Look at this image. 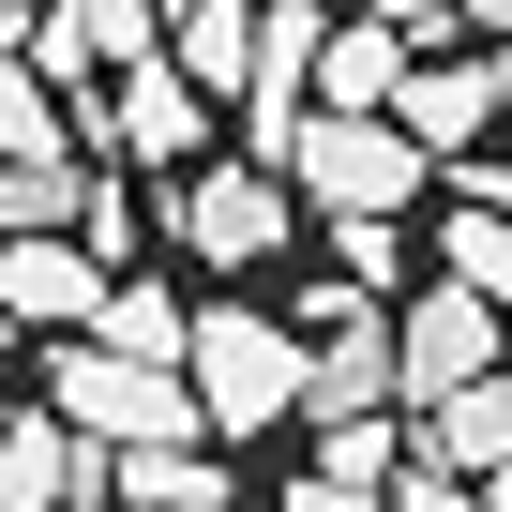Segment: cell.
I'll return each instance as SVG.
<instances>
[{"instance_id": "obj_2", "label": "cell", "mask_w": 512, "mask_h": 512, "mask_svg": "<svg viewBox=\"0 0 512 512\" xmlns=\"http://www.w3.org/2000/svg\"><path fill=\"white\" fill-rule=\"evenodd\" d=\"M317 226H362V211H407L422 196V151H407V121H377V106H302V136H287V166H272Z\"/></svg>"}, {"instance_id": "obj_16", "label": "cell", "mask_w": 512, "mask_h": 512, "mask_svg": "<svg viewBox=\"0 0 512 512\" xmlns=\"http://www.w3.org/2000/svg\"><path fill=\"white\" fill-rule=\"evenodd\" d=\"M392 76H407V31H392V16L317 31V106H392Z\"/></svg>"}, {"instance_id": "obj_9", "label": "cell", "mask_w": 512, "mask_h": 512, "mask_svg": "<svg viewBox=\"0 0 512 512\" xmlns=\"http://www.w3.org/2000/svg\"><path fill=\"white\" fill-rule=\"evenodd\" d=\"M377 121H407V151H422V166H437V151H482V136H497V91H482V46H467V61H407Z\"/></svg>"}, {"instance_id": "obj_21", "label": "cell", "mask_w": 512, "mask_h": 512, "mask_svg": "<svg viewBox=\"0 0 512 512\" xmlns=\"http://www.w3.org/2000/svg\"><path fill=\"white\" fill-rule=\"evenodd\" d=\"M332 272H347V287H392V272H407V211H362V226H332Z\"/></svg>"}, {"instance_id": "obj_4", "label": "cell", "mask_w": 512, "mask_h": 512, "mask_svg": "<svg viewBox=\"0 0 512 512\" xmlns=\"http://www.w3.org/2000/svg\"><path fill=\"white\" fill-rule=\"evenodd\" d=\"M46 407H61L91 452L196 437V392H181V362H121V347H61V362H46Z\"/></svg>"}, {"instance_id": "obj_15", "label": "cell", "mask_w": 512, "mask_h": 512, "mask_svg": "<svg viewBox=\"0 0 512 512\" xmlns=\"http://www.w3.org/2000/svg\"><path fill=\"white\" fill-rule=\"evenodd\" d=\"M166 61L226 106V91H241V61H256V0H166Z\"/></svg>"}, {"instance_id": "obj_14", "label": "cell", "mask_w": 512, "mask_h": 512, "mask_svg": "<svg viewBox=\"0 0 512 512\" xmlns=\"http://www.w3.org/2000/svg\"><path fill=\"white\" fill-rule=\"evenodd\" d=\"M392 467H407V437H392V422H332V437H317V467L287 482V512H392Z\"/></svg>"}, {"instance_id": "obj_26", "label": "cell", "mask_w": 512, "mask_h": 512, "mask_svg": "<svg viewBox=\"0 0 512 512\" xmlns=\"http://www.w3.org/2000/svg\"><path fill=\"white\" fill-rule=\"evenodd\" d=\"M467 497H482V512H512V467H482V482H467Z\"/></svg>"}, {"instance_id": "obj_23", "label": "cell", "mask_w": 512, "mask_h": 512, "mask_svg": "<svg viewBox=\"0 0 512 512\" xmlns=\"http://www.w3.org/2000/svg\"><path fill=\"white\" fill-rule=\"evenodd\" d=\"M362 16H392V31L422 46V31H452V0H362Z\"/></svg>"}, {"instance_id": "obj_13", "label": "cell", "mask_w": 512, "mask_h": 512, "mask_svg": "<svg viewBox=\"0 0 512 512\" xmlns=\"http://www.w3.org/2000/svg\"><path fill=\"white\" fill-rule=\"evenodd\" d=\"M0 512H91V437H76L61 407L0 422Z\"/></svg>"}, {"instance_id": "obj_6", "label": "cell", "mask_w": 512, "mask_h": 512, "mask_svg": "<svg viewBox=\"0 0 512 512\" xmlns=\"http://www.w3.org/2000/svg\"><path fill=\"white\" fill-rule=\"evenodd\" d=\"M467 377H512V317L437 272V287L392 317V407H437V392H467Z\"/></svg>"}, {"instance_id": "obj_18", "label": "cell", "mask_w": 512, "mask_h": 512, "mask_svg": "<svg viewBox=\"0 0 512 512\" xmlns=\"http://www.w3.org/2000/svg\"><path fill=\"white\" fill-rule=\"evenodd\" d=\"M181 317H196V302H166V287H106V302H91V347H121V362H181Z\"/></svg>"}, {"instance_id": "obj_19", "label": "cell", "mask_w": 512, "mask_h": 512, "mask_svg": "<svg viewBox=\"0 0 512 512\" xmlns=\"http://www.w3.org/2000/svg\"><path fill=\"white\" fill-rule=\"evenodd\" d=\"M31 151H76V121H61V91L31 61H0V166H31Z\"/></svg>"}, {"instance_id": "obj_24", "label": "cell", "mask_w": 512, "mask_h": 512, "mask_svg": "<svg viewBox=\"0 0 512 512\" xmlns=\"http://www.w3.org/2000/svg\"><path fill=\"white\" fill-rule=\"evenodd\" d=\"M452 16H467V31H482V46H512V0H452Z\"/></svg>"}, {"instance_id": "obj_11", "label": "cell", "mask_w": 512, "mask_h": 512, "mask_svg": "<svg viewBox=\"0 0 512 512\" xmlns=\"http://www.w3.org/2000/svg\"><path fill=\"white\" fill-rule=\"evenodd\" d=\"M0 302H16V317H46V332H91L106 256H91L76 226H31V241H0Z\"/></svg>"}, {"instance_id": "obj_25", "label": "cell", "mask_w": 512, "mask_h": 512, "mask_svg": "<svg viewBox=\"0 0 512 512\" xmlns=\"http://www.w3.org/2000/svg\"><path fill=\"white\" fill-rule=\"evenodd\" d=\"M0 61H31V0H0Z\"/></svg>"}, {"instance_id": "obj_7", "label": "cell", "mask_w": 512, "mask_h": 512, "mask_svg": "<svg viewBox=\"0 0 512 512\" xmlns=\"http://www.w3.org/2000/svg\"><path fill=\"white\" fill-rule=\"evenodd\" d=\"M302 407H317V437H332V422H392V302H377V287H347V272H332V302H317Z\"/></svg>"}, {"instance_id": "obj_3", "label": "cell", "mask_w": 512, "mask_h": 512, "mask_svg": "<svg viewBox=\"0 0 512 512\" xmlns=\"http://www.w3.org/2000/svg\"><path fill=\"white\" fill-rule=\"evenodd\" d=\"M61 121H76V151L91 166H211V91L151 46V61H121V91L91 76V91H61Z\"/></svg>"}, {"instance_id": "obj_20", "label": "cell", "mask_w": 512, "mask_h": 512, "mask_svg": "<svg viewBox=\"0 0 512 512\" xmlns=\"http://www.w3.org/2000/svg\"><path fill=\"white\" fill-rule=\"evenodd\" d=\"M76 241L106 256V287H121V256L151 241V226H136V196H121V166H91V196H76Z\"/></svg>"}, {"instance_id": "obj_8", "label": "cell", "mask_w": 512, "mask_h": 512, "mask_svg": "<svg viewBox=\"0 0 512 512\" xmlns=\"http://www.w3.org/2000/svg\"><path fill=\"white\" fill-rule=\"evenodd\" d=\"M121 61H151V0H46L31 16V76L46 91H91Z\"/></svg>"}, {"instance_id": "obj_12", "label": "cell", "mask_w": 512, "mask_h": 512, "mask_svg": "<svg viewBox=\"0 0 512 512\" xmlns=\"http://www.w3.org/2000/svg\"><path fill=\"white\" fill-rule=\"evenodd\" d=\"M91 512H226V467L196 437H151V452H91Z\"/></svg>"}, {"instance_id": "obj_10", "label": "cell", "mask_w": 512, "mask_h": 512, "mask_svg": "<svg viewBox=\"0 0 512 512\" xmlns=\"http://www.w3.org/2000/svg\"><path fill=\"white\" fill-rule=\"evenodd\" d=\"M407 467H437V482H482V467H512V377H467V392L407 407Z\"/></svg>"}, {"instance_id": "obj_1", "label": "cell", "mask_w": 512, "mask_h": 512, "mask_svg": "<svg viewBox=\"0 0 512 512\" xmlns=\"http://www.w3.org/2000/svg\"><path fill=\"white\" fill-rule=\"evenodd\" d=\"M181 392H196V437H272L302 407V332L256 302H211L181 317Z\"/></svg>"}, {"instance_id": "obj_22", "label": "cell", "mask_w": 512, "mask_h": 512, "mask_svg": "<svg viewBox=\"0 0 512 512\" xmlns=\"http://www.w3.org/2000/svg\"><path fill=\"white\" fill-rule=\"evenodd\" d=\"M392 512H482L467 482H437V467H392Z\"/></svg>"}, {"instance_id": "obj_5", "label": "cell", "mask_w": 512, "mask_h": 512, "mask_svg": "<svg viewBox=\"0 0 512 512\" xmlns=\"http://www.w3.org/2000/svg\"><path fill=\"white\" fill-rule=\"evenodd\" d=\"M166 241L196 256V272H256V256H287V241H302V196H287L272 166H181Z\"/></svg>"}, {"instance_id": "obj_17", "label": "cell", "mask_w": 512, "mask_h": 512, "mask_svg": "<svg viewBox=\"0 0 512 512\" xmlns=\"http://www.w3.org/2000/svg\"><path fill=\"white\" fill-rule=\"evenodd\" d=\"M76 196H91V151H31V166H0V241L76 226Z\"/></svg>"}]
</instances>
